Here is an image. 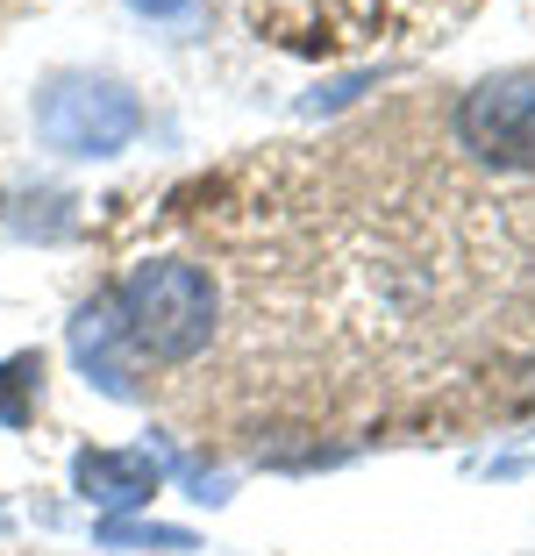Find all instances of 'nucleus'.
Here are the masks:
<instances>
[{"mask_svg":"<svg viewBox=\"0 0 535 556\" xmlns=\"http://www.w3.org/2000/svg\"><path fill=\"white\" fill-rule=\"evenodd\" d=\"M72 478H79V492L100 514L150 507V492H158V464H150L144 450H79V457H72Z\"/></svg>","mask_w":535,"mask_h":556,"instance_id":"obj_4","label":"nucleus"},{"mask_svg":"<svg viewBox=\"0 0 535 556\" xmlns=\"http://www.w3.org/2000/svg\"><path fill=\"white\" fill-rule=\"evenodd\" d=\"M457 143L493 172H535V72L478 79L457 100Z\"/></svg>","mask_w":535,"mask_h":556,"instance_id":"obj_3","label":"nucleus"},{"mask_svg":"<svg viewBox=\"0 0 535 556\" xmlns=\"http://www.w3.org/2000/svg\"><path fill=\"white\" fill-rule=\"evenodd\" d=\"M114 328L129 357L150 364H186L214 336V278L186 257H150L114 286Z\"/></svg>","mask_w":535,"mask_h":556,"instance_id":"obj_1","label":"nucleus"},{"mask_svg":"<svg viewBox=\"0 0 535 556\" xmlns=\"http://www.w3.org/2000/svg\"><path fill=\"white\" fill-rule=\"evenodd\" d=\"M100 542H164V549H186L178 528H129V521H100Z\"/></svg>","mask_w":535,"mask_h":556,"instance_id":"obj_6","label":"nucleus"},{"mask_svg":"<svg viewBox=\"0 0 535 556\" xmlns=\"http://www.w3.org/2000/svg\"><path fill=\"white\" fill-rule=\"evenodd\" d=\"M136 15H178V8H186V0H129Z\"/></svg>","mask_w":535,"mask_h":556,"instance_id":"obj_7","label":"nucleus"},{"mask_svg":"<svg viewBox=\"0 0 535 556\" xmlns=\"http://www.w3.org/2000/svg\"><path fill=\"white\" fill-rule=\"evenodd\" d=\"M144 136V100L122 79L94 72H58L36 86V143L58 157H114Z\"/></svg>","mask_w":535,"mask_h":556,"instance_id":"obj_2","label":"nucleus"},{"mask_svg":"<svg viewBox=\"0 0 535 556\" xmlns=\"http://www.w3.org/2000/svg\"><path fill=\"white\" fill-rule=\"evenodd\" d=\"M29 393H43V357H36V350H22V357L0 364V421H8V428H22L36 414Z\"/></svg>","mask_w":535,"mask_h":556,"instance_id":"obj_5","label":"nucleus"}]
</instances>
